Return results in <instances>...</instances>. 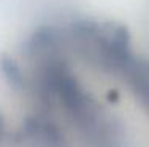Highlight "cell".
Masks as SVG:
<instances>
[{
    "instance_id": "1",
    "label": "cell",
    "mask_w": 149,
    "mask_h": 147,
    "mask_svg": "<svg viewBox=\"0 0 149 147\" xmlns=\"http://www.w3.org/2000/svg\"><path fill=\"white\" fill-rule=\"evenodd\" d=\"M19 138L27 147H63L59 128L43 115L27 119L19 131Z\"/></svg>"
},
{
    "instance_id": "3",
    "label": "cell",
    "mask_w": 149,
    "mask_h": 147,
    "mask_svg": "<svg viewBox=\"0 0 149 147\" xmlns=\"http://www.w3.org/2000/svg\"><path fill=\"white\" fill-rule=\"evenodd\" d=\"M3 138H5V122H3L2 115H0V146L3 142Z\"/></svg>"
},
{
    "instance_id": "2",
    "label": "cell",
    "mask_w": 149,
    "mask_h": 147,
    "mask_svg": "<svg viewBox=\"0 0 149 147\" xmlns=\"http://www.w3.org/2000/svg\"><path fill=\"white\" fill-rule=\"evenodd\" d=\"M0 68H2L3 75L6 76V79L15 87H26V78H24L21 68L16 65V62L13 59L3 57L0 60Z\"/></svg>"
}]
</instances>
